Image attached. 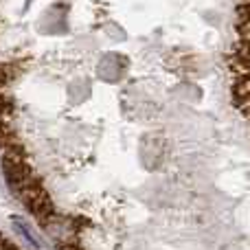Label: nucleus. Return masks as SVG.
Returning a JSON list of instances; mask_svg holds the SVG:
<instances>
[{
    "instance_id": "1",
    "label": "nucleus",
    "mask_w": 250,
    "mask_h": 250,
    "mask_svg": "<svg viewBox=\"0 0 250 250\" xmlns=\"http://www.w3.org/2000/svg\"><path fill=\"white\" fill-rule=\"evenodd\" d=\"M0 250H24V248H20L13 239H9V237H4V235H0Z\"/></svg>"
}]
</instances>
